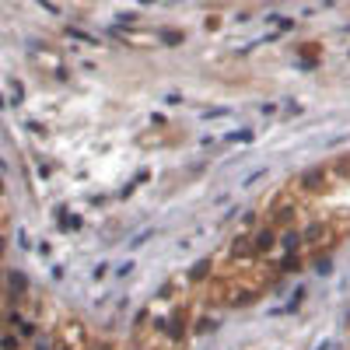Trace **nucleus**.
I'll use <instances>...</instances> for the list:
<instances>
[{
	"mask_svg": "<svg viewBox=\"0 0 350 350\" xmlns=\"http://www.w3.org/2000/svg\"><path fill=\"white\" fill-rule=\"evenodd\" d=\"M11 287H14V291H25V277L18 273V270H14V273H11Z\"/></svg>",
	"mask_w": 350,
	"mask_h": 350,
	"instance_id": "nucleus-1",
	"label": "nucleus"
},
{
	"mask_svg": "<svg viewBox=\"0 0 350 350\" xmlns=\"http://www.w3.org/2000/svg\"><path fill=\"white\" fill-rule=\"evenodd\" d=\"M284 252H298V235H287L284 238Z\"/></svg>",
	"mask_w": 350,
	"mask_h": 350,
	"instance_id": "nucleus-2",
	"label": "nucleus"
},
{
	"mask_svg": "<svg viewBox=\"0 0 350 350\" xmlns=\"http://www.w3.org/2000/svg\"><path fill=\"white\" fill-rule=\"evenodd\" d=\"M14 322H18V333H21V336H32V333H35L32 322H21V319H14Z\"/></svg>",
	"mask_w": 350,
	"mask_h": 350,
	"instance_id": "nucleus-3",
	"label": "nucleus"
},
{
	"mask_svg": "<svg viewBox=\"0 0 350 350\" xmlns=\"http://www.w3.org/2000/svg\"><path fill=\"white\" fill-rule=\"evenodd\" d=\"M270 245H273V235H270V231H263V235H259V249H270Z\"/></svg>",
	"mask_w": 350,
	"mask_h": 350,
	"instance_id": "nucleus-4",
	"label": "nucleus"
}]
</instances>
